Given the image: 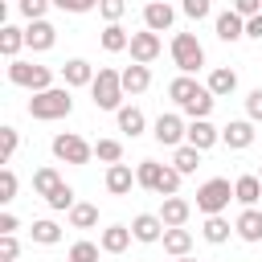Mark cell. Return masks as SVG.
Masks as SVG:
<instances>
[{
  "instance_id": "1",
  "label": "cell",
  "mask_w": 262,
  "mask_h": 262,
  "mask_svg": "<svg viewBox=\"0 0 262 262\" xmlns=\"http://www.w3.org/2000/svg\"><path fill=\"white\" fill-rule=\"evenodd\" d=\"M74 111V98H70V86H49V90H37L29 98V115L49 123V119H66Z\"/></svg>"
},
{
  "instance_id": "2",
  "label": "cell",
  "mask_w": 262,
  "mask_h": 262,
  "mask_svg": "<svg viewBox=\"0 0 262 262\" xmlns=\"http://www.w3.org/2000/svg\"><path fill=\"white\" fill-rule=\"evenodd\" d=\"M180 168H168V164H156V160H139V168H135V180H139V188H147V192H160V196H172L176 188H180Z\"/></svg>"
},
{
  "instance_id": "3",
  "label": "cell",
  "mask_w": 262,
  "mask_h": 262,
  "mask_svg": "<svg viewBox=\"0 0 262 262\" xmlns=\"http://www.w3.org/2000/svg\"><path fill=\"white\" fill-rule=\"evenodd\" d=\"M90 94H94V106L98 111H119L123 106V74L119 70H98L94 82H90Z\"/></svg>"
},
{
  "instance_id": "4",
  "label": "cell",
  "mask_w": 262,
  "mask_h": 262,
  "mask_svg": "<svg viewBox=\"0 0 262 262\" xmlns=\"http://www.w3.org/2000/svg\"><path fill=\"white\" fill-rule=\"evenodd\" d=\"M8 82L37 94V90H49V86H53V74H49V66H33V61L12 57V61H8Z\"/></svg>"
},
{
  "instance_id": "5",
  "label": "cell",
  "mask_w": 262,
  "mask_h": 262,
  "mask_svg": "<svg viewBox=\"0 0 262 262\" xmlns=\"http://www.w3.org/2000/svg\"><path fill=\"white\" fill-rule=\"evenodd\" d=\"M229 201H233V184H229L225 176H213V180H205V184L196 188V209H201L205 217H209V213H225Z\"/></svg>"
},
{
  "instance_id": "6",
  "label": "cell",
  "mask_w": 262,
  "mask_h": 262,
  "mask_svg": "<svg viewBox=\"0 0 262 262\" xmlns=\"http://www.w3.org/2000/svg\"><path fill=\"white\" fill-rule=\"evenodd\" d=\"M172 61L180 74H196L205 66V45L192 37V33H176L172 37Z\"/></svg>"
},
{
  "instance_id": "7",
  "label": "cell",
  "mask_w": 262,
  "mask_h": 262,
  "mask_svg": "<svg viewBox=\"0 0 262 262\" xmlns=\"http://www.w3.org/2000/svg\"><path fill=\"white\" fill-rule=\"evenodd\" d=\"M53 156H57L61 164H90L94 147H90L82 135H74V131H61V135H53Z\"/></svg>"
},
{
  "instance_id": "8",
  "label": "cell",
  "mask_w": 262,
  "mask_h": 262,
  "mask_svg": "<svg viewBox=\"0 0 262 262\" xmlns=\"http://www.w3.org/2000/svg\"><path fill=\"white\" fill-rule=\"evenodd\" d=\"M131 61H156L160 57V33H151V29H143V33H131Z\"/></svg>"
},
{
  "instance_id": "9",
  "label": "cell",
  "mask_w": 262,
  "mask_h": 262,
  "mask_svg": "<svg viewBox=\"0 0 262 262\" xmlns=\"http://www.w3.org/2000/svg\"><path fill=\"white\" fill-rule=\"evenodd\" d=\"M53 41H57V29L41 16V20H33L29 29H25V45L33 49V53H45V49H53Z\"/></svg>"
},
{
  "instance_id": "10",
  "label": "cell",
  "mask_w": 262,
  "mask_h": 262,
  "mask_svg": "<svg viewBox=\"0 0 262 262\" xmlns=\"http://www.w3.org/2000/svg\"><path fill=\"white\" fill-rule=\"evenodd\" d=\"M205 90H209V86H201V82H192L188 74H180V78H172V82H168V98H172V102H176L180 111H184V106H188L192 98H201Z\"/></svg>"
},
{
  "instance_id": "11",
  "label": "cell",
  "mask_w": 262,
  "mask_h": 262,
  "mask_svg": "<svg viewBox=\"0 0 262 262\" xmlns=\"http://www.w3.org/2000/svg\"><path fill=\"white\" fill-rule=\"evenodd\" d=\"M151 135H156V139H160L164 147H180V139L188 135V127L180 123V115H160V119H156V131H151Z\"/></svg>"
},
{
  "instance_id": "12",
  "label": "cell",
  "mask_w": 262,
  "mask_h": 262,
  "mask_svg": "<svg viewBox=\"0 0 262 262\" xmlns=\"http://www.w3.org/2000/svg\"><path fill=\"white\" fill-rule=\"evenodd\" d=\"M221 139H225V147H233V151L250 147V143H254V119H233V123H225V127H221Z\"/></svg>"
},
{
  "instance_id": "13",
  "label": "cell",
  "mask_w": 262,
  "mask_h": 262,
  "mask_svg": "<svg viewBox=\"0 0 262 262\" xmlns=\"http://www.w3.org/2000/svg\"><path fill=\"white\" fill-rule=\"evenodd\" d=\"M164 229H168V225L160 221V213H139V217L131 221L135 242H147V246H151V242H160V237H164Z\"/></svg>"
},
{
  "instance_id": "14",
  "label": "cell",
  "mask_w": 262,
  "mask_h": 262,
  "mask_svg": "<svg viewBox=\"0 0 262 262\" xmlns=\"http://www.w3.org/2000/svg\"><path fill=\"white\" fill-rule=\"evenodd\" d=\"M233 229H237V237H242V242H262V209L246 205V209L237 213Z\"/></svg>"
},
{
  "instance_id": "15",
  "label": "cell",
  "mask_w": 262,
  "mask_h": 262,
  "mask_svg": "<svg viewBox=\"0 0 262 262\" xmlns=\"http://www.w3.org/2000/svg\"><path fill=\"white\" fill-rule=\"evenodd\" d=\"M172 4H164V0H151L147 8H143V29H151V33H164V29H172Z\"/></svg>"
},
{
  "instance_id": "16",
  "label": "cell",
  "mask_w": 262,
  "mask_h": 262,
  "mask_svg": "<svg viewBox=\"0 0 262 262\" xmlns=\"http://www.w3.org/2000/svg\"><path fill=\"white\" fill-rule=\"evenodd\" d=\"M184 139H188L192 147H201V151H209V147H213V143L221 139V131H217V127H213L209 119H192V123H188V135H184Z\"/></svg>"
},
{
  "instance_id": "17",
  "label": "cell",
  "mask_w": 262,
  "mask_h": 262,
  "mask_svg": "<svg viewBox=\"0 0 262 262\" xmlns=\"http://www.w3.org/2000/svg\"><path fill=\"white\" fill-rule=\"evenodd\" d=\"M188 213H192V205H188L184 196H176V192L164 196V205H160V221H164V225H184Z\"/></svg>"
},
{
  "instance_id": "18",
  "label": "cell",
  "mask_w": 262,
  "mask_h": 262,
  "mask_svg": "<svg viewBox=\"0 0 262 262\" xmlns=\"http://www.w3.org/2000/svg\"><path fill=\"white\" fill-rule=\"evenodd\" d=\"M160 242H164V250H168V254H172V258H184V254H188V250H192V233H188V229H184V225H168V229H164V237H160Z\"/></svg>"
},
{
  "instance_id": "19",
  "label": "cell",
  "mask_w": 262,
  "mask_h": 262,
  "mask_svg": "<svg viewBox=\"0 0 262 262\" xmlns=\"http://www.w3.org/2000/svg\"><path fill=\"white\" fill-rule=\"evenodd\" d=\"M217 37H221L225 45H229V41H242V37H246V16H237L233 8L221 12V16H217Z\"/></svg>"
},
{
  "instance_id": "20",
  "label": "cell",
  "mask_w": 262,
  "mask_h": 262,
  "mask_svg": "<svg viewBox=\"0 0 262 262\" xmlns=\"http://www.w3.org/2000/svg\"><path fill=\"white\" fill-rule=\"evenodd\" d=\"M61 78H66V86H90V82H94V66L82 61V57H70V61L61 66Z\"/></svg>"
},
{
  "instance_id": "21",
  "label": "cell",
  "mask_w": 262,
  "mask_h": 262,
  "mask_svg": "<svg viewBox=\"0 0 262 262\" xmlns=\"http://www.w3.org/2000/svg\"><path fill=\"white\" fill-rule=\"evenodd\" d=\"M147 86H151V70H147L143 61H131V66L123 70V90H127V94H143Z\"/></svg>"
},
{
  "instance_id": "22",
  "label": "cell",
  "mask_w": 262,
  "mask_h": 262,
  "mask_svg": "<svg viewBox=\"0 0 262 262\" xmlns=\"http://www.w3.org/2000/svg\"><path fill=\"white\" fill-rule=\"evenodd\" d=\"M131 184H139V180L131 176V168H127V164H111V168H106V192L127 196V192H131Z\"/></svg>"
},
{
  "instance_id": "23",
  "label": "cell",
  "mask_w": 262,
  "mask_h": 262,
  "mask_svg": "<svg viewBox=\"0 0 262 262\" xmlns=\"http://www.w3.org/2000/svg\"><path fill=\"white\" fill-rule=\"evenodd\" d=\"M131 237H135V233H131L127 225H106L102 237H98V246H102L106 254H123V250L131 246Z\"/></svg>"
},
{
  "instance_id": "24",
  "label": "cell",
  "mask_w": 262,
  "mask_h": 262,
  "mask_svg": "<svg viewBox=\"0 0 262 262\" xmlns=\"http://www.w3.org/2000/svg\"><path fill=\"white\" fill-rule=\"evenodd\" d=\"M233 201H242V205H258V201H262V176H258V172L237 176V184H233Z\"/></svg>"
},
{
  "instance_id": "25",
  "label": "cell",
  "mask_w": 262,
  "mask_h": 262,
  "mask_svg": "<svg viewBox=\"0 0 262 262\" xmlns=\"http://www.w3.org/2000/svg\"><path fill=\"white\" fill-rule=\"evenodd\" d=\"M127 45H131V33H127V29L119 25V20L102 29V49H106V53H123Z\"/></svg>"
},
{
  "instance_id": "26",
  "label": "cell",
  "mask_w": 262,
  "mask_h": 262,
  "mask_svg": "<svg viewBox=\"0 0 262 262\" xmlns=\"http://www.w3.org/2000/svg\"><path fill=\"white\" fill-rule=\"evenodd\" d=\"M201 233H205V242H209V246H221V242H229V221H225L221 213H209Z\"/></svg>"
},
{
  "instance_id": "27",
  "label": "cell",
  "mask_w": 262,
  "mask_h": 262,
  "mask_svg": "<svg viewBox=\"0 0 262 262\" xmlns=\"http://www.w3.org/2000/svg\"><path fill=\"white\" fill-rule=\"evenodd\" d=\"M20 45H25V29H16V25H4V29H0V53L12 61V57L20 53Z\"/></svg>"
},
{
  "instance_id": "28",
  "label": "cell",
  "mask_w": 262,
  "mask_h": 262,
  "mask_svg": "<svg viewBox=\"0 0 262 262\" xmlns=\"http://www.w3.org/2000/svg\"><path fill=\"white\" fill-rule=\"evenodd\" d=\"M209 90H213L217 98L233 94V90H237V74H233V70H225V66H221V70H213V74H209Z\"/></svg>"
},
{
  "instance_id": "29",
  "label": "cell",
  "mask_w": 262,
  "mask_h": 262,
  "mask_svg": "<svg viewBox=\"0 0 262 262\" xmlns=\"http://www.w3.org/2000/svg\"><path fill=\"white\" fill-rule=\"evenodd\" d=\"M172 168H180L184 176H188V172H196V168H201V147L180 143V147H176V156H172Z\"/></svg>"
},
{
  "instance_id": "30",
  "label": "cell",
  "mask_w": 262,
  "mask_h": 262,
  "mask_svg": "<svg viewBox=\"0 0 262 262\" xmlns=\"http://www.w3.org/2000/svg\"><path fill=\"white\" fill-rule=\"evenodd\" d=\"M119 131L135 139V135L143 131V111H139V106H119Z\"/></svg>"
},
{
  "instance_id": "31",
  "label": "cell",
  "mask_w": 262,
  "mask_h": 262,
  "mask_svg": "<svg viewBox=\"0 0 262 262\" xmlns=\"http://www.w3.org/2000/svg\"><path fill=\"white\" fill-rule=\"evenodd\" d=\"M57 184H66V180L57 176V168H37V172H33V192H37V196H49Z\"/></svg>"
},
{
  "instance_id": "32",
  "label": "cell",
  "mask_w": 262,
  "mask_h": 262,
  "mask_svg": "<svg viewBox=\"0 0 262 262\" xmlns=\"http://www.w3.org/2000/svg\"><path fill=\"white\" fill-rule=\"evenodd\" d=\"M29 233H33L37 246H57V242H61V225H57V221H33Z\"/></svg>"
},
{
  "instance_id": "33",
  "label": "cell",
  "mask_w": 262,
  "mask_h": 262,
  "mask_svg": "<svg viewBox=\"0 0 262 262\" xmlns=\"http://www.w3.org/2000/svg\"><path fill=\"white\" fill-rule=\"evenodd\" d=\"M16 147H20L16 127H0V164H8V160L16 156Z\"/></svg>"
},
{
  "instance_id": "34",
  "label": "cell",
  "mask_w": 262,
  "mask_h": 262,
  "mask_svg": "<svg viewBox=\"0 0 262 262\" xmlns=\"http://www.w3.org/2000/svg\"><path fill=\"white\" fill-rule=\"evenodd\" d=\"M94 156H98L102 164H119V160H123V143H119V139H98V143H94Z\"/></svg>"
},
{
  "instance_id": "35",
  "label": "cell",
  "mask_w": 262,
  "mask_h": 262,
  "mask_svg": "<svg viewBox=\"0 0 262 262\" xmlns=\"http://www.w3.org/2000/svg\"><path fill=\"white\" fill-rule=\"evenodd\" d=\"M94 221H98V209H94V205H74V209H70V225H74V229H90Z\"/></svg>"
},
{
  "instance_id": "36",
  "label": "cell",
  "mask_w": 262,
  "mask_h": 262,
  "mask_svg": "<svg viewBox=\"0 0 262 262\" xmlns=\"http://www.w3.org/2000/svg\"><path fill=\"white\" fill-rule=\"evenodd\" d=\"M45 205L57 209V213H61V209H74V188H70V184H57V188L45 196Z\"/></svg>"
},
{
  "instance_id": "37",
  "label": "cell",
  "mask_w": 262,
  "mask_h": 262,
  "mask_svg": "<svg viewBox=\"0 0 262 262\" xmlns=\"http://www.w3.org/2000/svg\"><path fill=\"white\" fill-rule=\"evenodd\" d=\"M98 250L102 246H94V242H74L70 246V262H98Z\"/></svg>"
},
{
  "instance_id": "38",
  "label": "cell",
  "mask_w": 262,
  "mask_h": 262,
  "mask_svg": "<svg viewBox=\"0 0 262 262\" xmlns=\"http://www.w3.org/2000/svg\"><path fill=\"white\" fill-rule=\"evenodd\" d=\"M12 196H16V172L4 168L0 172V205H12Z\"/></svg>"
},
{
  "instance_id": "39",
  "label": "cell",
  "mask_w": 262,
  "mask_h": 262,
  "mask_svg": "<svg viewBox=\"0 0 262 262\" xmlns=\"http://www.w3.org/2000/svg\"><path fill=\"white\" fill-rule=\"evenodd\" d=\"M16 254H20L16 233H0V262H16Z\"/></svg>"
},
{
  "instance_id": "40",
  "label": "cell",
  "mask_w": 262,
  "mask_h": 262,
  "mask_svg": "<svg viewBox=\"0 0 262 262\" xmlns=\"http://www.w3.org/2000/svg\"><path fill=\"white\" fill-rule=\"evenodd\" d=\"M53 0H20V12L29 16V20H41L45 16V8H49Z\"/></svg>"
},
{
  "instance_id": "41",
  "label": "cell",
  "mask_w": 262,
  "mask_h": 262,
  "mask_svg": "<svg viewBox=\"0 0 262 262\" xmlns=\"http://www.w3.org/2000/svg\"><path fill=\"white\" fill-rule=\"evenodd\" d=\"M98 8H102V16H106V25H115V20L127 12V4H123V0H102Z\"/></svg>"
},
{
  "instance_id": "42",
  "label": "cell",
  "mask_w": 262,
  "mask_h": 262,
  "mask_svg": "<svg viewBox=\"0 0 262 262\" xmlns=\"http://www.w3.org/2000/svg\"><path fill=\"white\" fill-rule=\"evenodd\" d=\"M246 115H250L254 123H262V86L250 90V98H246Z\"/></svg>"
},
{
  "instance_id": "43",
  "label": "cell",
  "mask_w": 262,
  "mask_h": 262,
  "mask_svg": "<svg viewBox=\"0 0 262 262\" xmlns=\"http://www.w3.org/2000/svg\"><path fill=\"white\" fill-rule=\"evenodd\" d=\"M184 16H192V20L209 16V0H184Z\"/></svg>"
},
{
  "instance_id": "44",
  "label": "cell",
  "mask_w": 262,
  "mask_h": 262,
  "mask_svg": "<svg viewBox=\"0 0 262 262\" xmlns=\"http://www.w3.org/2000/svg\"><path fill=\"white\" fill-rule=\"evenodd\" d=\"M233 12L237 16H254V12H262V0H233Z\"/></svg>"
},
{
  "instance_id": "45",
  "label": "cell",
  "mask_w": 262,
  "mask_h": 262,
  "mask_svg": "<svg viewBox=\"0 0 262 262\" xmlns=\"http://www.w3.org/2000/svg\"><path fill=\"white\" fill-rule=\"evenodd\" d=\"M61 12H86V8H94V0H53Z\"/></svg>"
},
{
  "instance_id": "46",
  "label": "cell",
  "mask_w": 262,
  "mask_h": 262,
  "mask_svg": "<svg viewBox=\"0 0 262 262\" xmlns=\"http://www.w3.org/2000/svg\"><path fill=\"white\" fill-rule=\"evenodd\" d=\"M246 37H258V41H262V12L246 16Z\"/></svg>"
},
{
  "instance_id": "47",
  "label": "cell",
  "mask_w": 262,
  "mask_h": 262,
  "mask_svg": "<svg viewBox=\"0 0 262 262\" xmlns=\"http://www.w3.org/2000/svg\"><path fill=\"white\" fill-rule=\"evenodd\" d=\"M0 233H16V213H0Z\"/></svg>"
},
{
  "instance_id": "48",
  "label": "cell",
  "mask_w": 262,
  "mask_h": 262,
  "mask_svg": "<svg viewBox=\"0 0 262 262\" xmlns=\"http://www.w3.org/2000/svg\"><path fill=\"white\" fill-rule=\"evenodd\" d=\"M176 262H192V258H176Z\"/></svg>"
},
{
  "instance_id": "49",
  "label": "cell",
  "mask_w": 262,
  "mask_h": 262,
  "mask_svg": "<svg viewBox=\"0 0 262 262\" xmlns=\"http://www.w3.org/2000/svg\"><path fill=\"white\" fill-rule=\"evenodd\" d=\"M94 4H102V0H94Z\"/></svg>"
},
{
  "instance_id": "50",
  "label": "cell",
  "mask_w": 262,
  "mask_h": 262,
  "mask_svg": "<svg viewBox=\"0 0 262 262\" xmlns=\"http://www.w3.org/2000/svg\"><path fill=\"white\" fill-rule=\"evenodd\" d=\"M258 176H262V168H258Z\"/></svg>"
}]
</instances>
